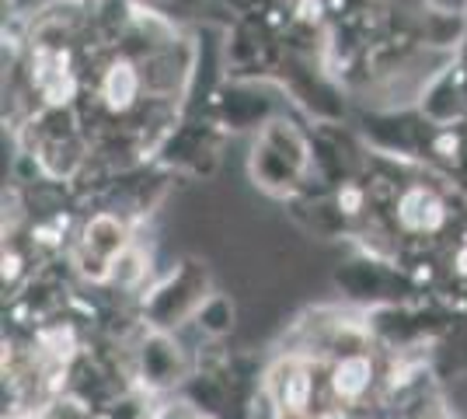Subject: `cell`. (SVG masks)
<instances>
[{
  "label": "cell",
  "instance_id": "cell-3",
  "mask_svg": "<svg viewBox=\"0 0 467 419\" xmlns=\"http://www.w3.org/2000/svg\"><path fill=\"white\" fill-rule=\"evenodd\" d=\"M137 74H133V67H116L109 78H105V99H109V105L112 109H126L130 101H133V95H137Z\"/></svg>",
  "mask_w": 467,
  "mask_h": 419
},
{
  "label": "cell",
  "instance_id": "cell-2",
  "mask_svg": "<svg viewBox=\"0 0 467 419\" xmlns=\"http://www.w3.org/2000/svg\"><path fill=\"white\" fill-rule=\"evenodd\" d=\"M401 220L415 227V231H432V227H440V220H443V210H440V203L432 200L429 193H411L405 206H401Z\"/></svg>",
  "mask_w": 467,
  "mask_h": 419
},
{
  "label": "cell",
  "instance_id": "cell-1",
  "mask_svg": "<svg viewBox=\"0 0 467 419\" xmlns=\"http://www.w3.org/2000/svg\"><path fill=\"white\" fill-rule=\"evenodd\" d=\"M335 392L342 395V399H359L363 392H367V384H370V363L363 357H349L342 360L338 367H335Z\"/></svg>",
  "mask_w": 467,
  "mask_h": 419
}]
</instances>
